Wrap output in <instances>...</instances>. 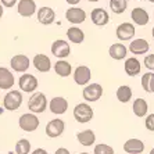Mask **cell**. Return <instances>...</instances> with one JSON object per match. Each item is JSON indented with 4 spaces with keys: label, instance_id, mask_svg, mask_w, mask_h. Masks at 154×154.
<instances>
[{
    "label": "cell",
    "instance_id": "obj_9",
    "mask_svg": "<svg viewBox=\"0 0 154 154\" xmlns=\"http://www.w3.org/2000/svg\"><path fill=\"white\" fill-rule=\"evenodd\" d=\"M90 79H92V72H90L89 67H86V65L76 67V69L74 71V81H75L76 85L86 86L90 82Z\"/></svg>",
    "mask_w": 154,
    "mask_h": 154
},
{
    "label": "cell",
    "instance_id": "obj_11",
    "mask_svg": "<svg viewBox=\"0 0 154 154\" xmlns=\"http://www.w3.org/2000/svg\"><path fill=\"white\" fill-rule=\"evenodd\" d=\"M65 18H67V21L74 24V25H78V24H82L85 22L86 20V13L85 10L79 7H75V6H72L71 8L65 11Z\"/></svg>",
    "mask_w": 154,
    "mask_h": 154
},
{
    "label": "cell",
    "instance_id": "obj_19",
    "mask_svg": "<svg viewBox=\"0 0 154 154\" xmlns=\"http://www.w3.org/2000/svg\"><path fill=\"white\" fill-rule=\"evenodd\" d=\"M150 49V45L149 42L144 39H135L131 42L129 45V51L135 56H142V54H146Z\"/></svg>",
    "mask_w": 154,
    "mask_h": 154
},
{
    "label": "cell",
    "instance_id": "obj_42",
    "mask_svg": "<svg viewBox=\"0 0 154 154\" xmlns=\"http://www.w3.org/2000/svg\"><path fill=\"white\" fill-rule=\"evenodd\" d=\"M151 35H153V39H154V26H153V32H151Z\"/></svg>",
    "mask_w": 154,
    "mask_h": 154
},
{
    "label": "cell",
    "instance_id": "obj_10",
    "mask_svg": "<svg viewBox=\"0 0 154 154\" xmlns=\"http://www.w3.org/2000/svg\"><path fill=\"white\" fill-rule=\"evenodd\" d=\"M10 65L15 72L25 74V71H28L29 65H31V61H29V58L26 57L25 54H17V56H14L11 58Z\"/></svg>",
    "mask_w": 154,
    "mask_h": 154
},
{
    "label": "cell",
    "instance_id": "obj_23",
    "mask_svg": "<svg viewBox=\"0 0 154 154\" xmlns=\"http://www.w3.org/2000/svg\"><path fill=\"white\" fill-rule=\"evenodd\" d=\"M126 53H128V49H126V46L122 45V43H114V45H111L110 49H108L110 57L117 61L124 60V58L126 57Z\"/></svg>",
    "mask_w": 154,
    "mask_h": 154
},
{
    "label": "cell",
    "instance_id": "obj_18",
    "mask_svg": "<svg viewBox=\"0 0 154 154\" xmlns=\"http://www.w3.org/2000/svg\"><path fill=\"white\" fill-rule=\"evenodd\" d=\"M32 63L33 67L39 72H49L51 69V60L46 54H36Z\"/></svg>",
    "mask_w": 154,
    "mask_h": 154
},
{
    "label": "cell",
    "instance_id": "obj_31",
    "mask_svg": "<svg viewBox=\"0 0 154 154\" xmlns=\"http://www.w3.org/2000/svg\"><path fill=\"white\" fill-rule=\"evenodd\" d=\"M15 153L17 154H29L31 153V142L28 139H20L15 143Z\"/></svg>",
    "mask_w": 154,
    "mask_h": 154
},
{
    "label": "cell",
    "instance_id": "obj_43",
    "mask_svg": "<svg viewBox=\"0 0 154 154\" xmlns=\"http://www.w3.org/2000/svg\"><path fill=\"white\" fill-rule=\"evenodd\" d=\"M79 154H90V153H86V151H83V153H79Z\"/></svg>",
    "mask_w": 154,
    "mask_h": 154
},
{
    "label": "cell",
    "instance_id": "obj_41",
    "mask_svg": "<svg viewBox=\"0 0 154 154\" xmlns=\"http://www.w3.org/2000/svg\"><path fill=\"white\" fill-rule=\"evenodd\" d=\"M88 2H92V3H94V2H99V0H88Z\"/></svg>",
    "mask_w": 154,
    "mask_h": 154
},
{
    "label": "cell",
    "instance_id": "obj_35",
    "mask_svg": "<svg viewBox=\"0 0 154 154\" xmlns=\"http://www.w3.org/2000/svg\"><path fill=\"white\" fill-rule=\"evenodd\" d=\"M0 3H2V6H3V7L11 8V7H14L15 4L18 3V0H0Z\"/></svg>",
    "mask_w": 154,
    "mask_h": 154
},
{
    "label": "cell",
    "instance_id": "obj_38",
    "mask_svg": "<svg viewBox=\"0 0 154 154\" xmlns=\"http://www.w3.org/2000/svg\"><path fill=\"white\" fill-rule=\"evenodd\" d=\"M65 2H67L68 4H71V6H76V4H78L81 0H65Z\"/></svg>",
    "mask_w": 154,
    "mask_h": 154
},
{
    "label": "cell",
    "instance_id": "obj_24",
    "mask_svg": "<svg viewBox=\"0 0 154 154\" xmlns=\"http://www.w3.org/2000/svg\"><path fill=\"white\" fill-rule=\"evenodd\" d=\"M76 139H78V142L82 144V146L88 147V146L94 144V142H96V135H94V132L92 129H85L82 132L76 133Z\"/></svg>",
    "mask_w": 154,
    "mask_h": 154
},
{
    "label": "cell",
    "instance_id": "obj_40",
    "mask_svg": "<svg viewBox=\"0 0 154 154\" xmlns=\"http://www.w3.org/2000/svg\"><path fill=\"white\" fill-rule=\"evenodd\" d=\"M149 154H154V149H151V150H150V153H149Z\"/></svg>",
    "mask_w": 154,
    "mask_h": 154
},
{
    "label": "cell",
    "instance_id": "obj_22",
    "mask_svg": "<svg viewBox=\"0 0 154 154\" xmlns=\"http://www.w3.org/2000/svg\"><path fill=\"white\" fill-rule=\"evenodd\" d=\"M124 68H125V72L128 76H136L140 74L142 67H140V61L136 57H129L125 60Z\"/></svg>",
    "mask_w": 154,
    "mask_h": 154
},
{
    "label": "cell",
    "instance_id": "obj_36",
    "mask_svg": "<svg viewBox=\"0 0 154 154\" xmlns=\"http://www.w3.org/2000/svg\"><path fill=\"white\" fill-rule=\"evenodd\" d=\"M54 154H71V153L68 151V149H65V147H60V149L56 150V153Z\"/></svg>",
    "mask_w": 154,
    "mask_h": 154
},
{
    "label": "cell",
    "instance_id": "obj_7",
    "mask_svg": "<svg viewBox=\"0 0 154 154\" xmlns=\"http://www.w3.org/2000/svg\"><path fill=\"white\" fill-rule=\"evenodd\" d=\"M69 53H71V46L68 45V42L64 39H57L54 40L53 45H51V54L56 56L57 58H65L68 57Z\"/></svg>",
    "mask_w": 154,
    "mask_h": 154
},
{
    "label": "cell",
    "instance_id": "obj_33",
    "mask_svg": "<svg viewBox=\"0 0 154 154\" xmlns=\"http://www.w3.org/2000/svg\"><path fill=\"white\" fill-rule=\"evenodd\" d=\"M144 125H146L147 131L154 132V114H149V115H147L146 121H144Z\"/></svg>",
    "mask_w": 154,
    "mask_h": 154
},
{
    "label": "cell",
    "instance_id": "obj_28",
    "mask_svg": "<svg viewBox=\"0 0 154 154\" xmlns=\"http://www.w3.org/2000/svg\"><path fill=\"white\" fill-rule=\"evenodd\" d=\"M142 88L147 93H154V72H147L142 76Z\"/></svg>",
    "mask_w": 154,
    "mask_h": 154
},
{
    "label": "cell",
    "instance_id": "obj_15",
    "mask_svg": "<svg viewBox=\"0 0 154 154\" xmlns=\"http://www.w3.org/2000/svg\"><path fill=\"white\" fill-rule=\"evenodd\" d=\"M17 10L21 17H32L36 11L35 0H20L17 3Z\"/></svg>",
    "mask_w": 154,
    "mask_h": 154
},
{
    "label": "cell",
    "instance_id": "obj_37",
    "mask_svg": "<svg viewBox=\"0 0 154 154\" xmlns=\"http://www.w3.org/2000/svg\"><path fill=\"white\" fill-rule=\"evenodd\" d=\"M29 154H49V153H47L45 149H35V150L31 151Z\"/></svg>",
    "mask_w": 154,
    "mask_h": 154
},
{
    "label": "cell",
    "instance_id": "obj_12",
    "mask_svg": "<svg viewBox=\"0 0 154 154\" xmlns=\"http://www.w3.org/2000/svg\"><path fill=\"white\" fill-rule=\"evenodd\" d=\"M115 33H117V38L122 42L125 40H131L135 36V25L131 24V22H122L117 26L115 29Z\"/></svg>",
    "mask_w": 154,
    "mask_h": 154
},
{
    "label": "cell",
    "instance_id": "obj_16",
    "mask_svg": "<svg viewBox=\"0 0 154 154\" xmlns=\"http://www.w3.org/2000/svg\"><path fill=\"white\" fill-rule=\"evenodd\" d=\"M54 20H56V13L51 7H47V6H43L38 10V21L43 25H50L53 24Z\"/></svg>",
    "mask_w": 154,
    "mask_h": 154
},
{
    "label": "cell",
    "instance_id": "obj_29",
    "mask_svg": "<svg viewBox=\"0 0 154 154\" xmlns=\"http://www.w3.org/2000/svg\"><path fill=\"white\" fill-rule=\"evenodd\" d=\"M117 99L121 103H128L132 99V89L128 85H122L117 89Z\"/></svg>",
    "mask_w": 154,
    "mask_h": 154
},
{
    "label": "cell",
    "instance_id": "obj_3",
    "mask_svg": "<svg viewBox=\"0 0 154 154\" xmlns=\"http://www.w3.org/2000/svg\"><path fill=\"white\" fill-rule=\"evenodd\" d=\"M93 108L90 107L88 103H79L75 106L74 108V118H75L76 122L79 124H86L89 122L90 119L93 118Z\"/></svg>",
    "mask_w": 154,
    "mask_h": 154
},
{
    "label": "cell",
    "instance_id": "obj_20",
    "mask_svg": "<svg viewBox=\"0 0 154 154\" xmlns=\"http://www.w3.org/2000/svg\"><path fill=\"white\" fill-rule=\"evenodd\" d=\"M124 150L128 154H140L144 151V143L140 139H128L124 144Z\"/></svg>",
    "mask_w": 154,
    "mask_h": 154
},
{
    "label": "cell",
    "instance_id": "obj_21",
    "mask_svg": "<svg viewBox=\"0 0 154 154\" xmlns=\"http://www.w3.org/2000/svg\"><path fill=\"white\" fill-rule=\"evenodd\" d=\"M131 18H132V21L136 24V25H147L149 24V20H150V17H149V13H147L144 8L142 7H135L132 10V13H131Z\"/></svg>",
    "mask_w": 154,
    "mask_h": 154
},
{
    "label": "cell",
    "instance_id": "obj_2",
    "mask_svg": "<svg viewBox=\"0 0 154 154\" xmlns=\"http://www.w3.org/2000/svg\"><path fill=\"white\" fill-rule=\"evenodd\" d=\"M22 104V93L21 90H10L3 99V107L7 111H15Z\"/></svg>",
    "mask_w": 154,
    "mask_h": 154
},
{
    "label": "cell",
    "instance_id": "obj_25",
    "mask_svg": "<svg viewBox=\"0 0 154 154\" xmlns=\"http://www.w3.org/2000/svg\"><path fill=\"white\" fill-rule=\"evenodd\" d=\"M54 71L61 78H67V76H69L72 74V65L65 60H58L54 64Z\"/></svg>",
    "mask_w": 154,
    "mask_h": 154
},
{
    "label": "cell",
    "instance_id": "obj_39",
    "mask_svg": "<svg viewBox=\"0 0 154 154\" xmlns=\"http://www.w3.org/2000/svg\"><path fill=\"white\" fill-rule=\"evenodd\" d=\"M3 13H4V11H3V6H2V3H0V18L3 17Z\"/></svg>",
    "mask_w": 154,
    "mask_h": 154
},
{
    "label": "cell",
    "instance_id": "obj_8",
    "mask_svg": "<svg viewBox=\"0 0 154 154\" xmlns=\"http://www.w3.org/2000/svg\"><path fill=\"white\" fill-rule=\"evenodd\" d=\"M64 129H65L64 121L60 118H54L46 125V135L49 137H51V139H54V137L61 136L64 133Z\"/></svg>",
    "mask_w": 154,
    "mask_h": 154
},
{
    "label": "cell",
    "instance_id": "obj_5",
    "mask_svg": "<svg viewBox=\"0 0 154 154\" xmlns=\"http://www.w3.org/2000/svg\"><path fill=\"white\" fill-rule=\"evenodd\" d=\"M38 78L32 74H22L18 79V86H20V89L24 92V93H32L38 89Z\"/></svg>",
    "mask_w": 154,
    "mask_h": 154
},
{
    "label": "cell",
    "instance_id": "obj_14",
    "mask_svg": "<svg viewBox=\"0 0 154 154\" xmlns=\"http://www.w3.org/2000/svg\"><path fill=\"white\" fill-rule=\"evenodd\" d=\"M49 108H50V111L53 114L61 115L68 110V101H67V99H64L61 96L53 97L50 100V103H49Z\"/></svg>",
    "mask_w": 154,
    "mask_h": 154
},
{
    "label": "cell",
    "instance_id": "obj_6",
    "mask_svg": "<svg viewBox=\"0 0 154 154\" xmlns=\"http://www.w3.org/2000/svg\"><path fill=\"white\" fill-rule=\"evenodd\" d=\"M82 96L86 101L89 103H93V101H97L103 96V88L99 83H88V85L83 88L82 90Z\"/></svg>",
    "mask_w": 154,
    "mask_h": 154
},
{
    "label": "cell",
    "instance_id": "obj_17",
    "mask_svg": "<svg viewBox=\"0 0 154 154\" xmlns=\"http://www.w3.org/2000/svg\"><path fill=\"white\" fill-rule=\"evenodd\" d=\"M14 86V75L6 67H0V89L8 90Z\"/></svg>",
    "mask_w": 154,
    "mask_h": 154
},
{
    "label": "cell",
    "instance_id": "obj_44",
    "mask_svg": "<svg viewBox=\"0 0 154 154\" xmlns=\"http://www.w3.org/2000/svg\"><path fill=\"white\" fill-rule=\"evenodd\" d=\"M149 2H151V3H154V0H149Z\"/></svg>",
    "mask_w": 154,
    "mask_h": 154
},
{
    "label": "cell",
    "instance_id": "obj_34",
    "mask_svg": "<svg viewBox=\"0 0 154 154\" xmlns=\"http://www.w3.org/2000/svg\"><path fill=\"white\" fill-rule=\"evenodd\" d=\"M144 65H146L147 69L154 71V54H149L144 57Z\"/></svg>",
    "mask_w": 154,
    "mask_h": 154
},
{
    "label": "cell",
    "instance_id": "obj_1",
    "mask_svg": "<svg viewBox=\"0 0 154 154\" xmlns=\"http://www.w3.org/2000/svg\"><path fill=\"white\" fill-rule=\"evenodd\" d=\"M47 107V100L46 96L42 93V92H35V93L31 94L28 100V108L29 111H32L33 114H40L46 110Z\"/></svg>",
    "mask_w": 154,
    "mask_h": 154
},
{
    "label": "cell",
    "instance_id": "obj_32",
    "mask_svg": "<svg viewBox=\"0 0 154 154\" xmlns=\"http://www.w3.org/2000/svg\"><path fill=\"white\" fill-rule=\"evenodd\" d=\"M93 154H114V149H112L110 144L106 143H100L94 146Z\"/></svg>",
    "mask_w": 154,
    "mask_h": 154
},
{
    "label": "cell",
    "instance_id": "obj_27",
    "mask_svg": "<svg viewBox=\"0 0 154 154\" xmlns=\"http://www.w3.org/2000/svg\"><path fill=\"white\" fill-rule=\"evenodd\" d=\"M132 108H133V114L136 115V117H139V118H142L149 111V104H147V101L144 99L139 97V99H136V100L133 101Z\"/></svg>",
    "mask_w": 154,
    "mask_h": 154
},
{
    "label": "cell",
    "instance_id": "obj_13",
    "mask_svg": "<svg viewBox=\"0 0 154 154\" xmlns=\"http://www.w3.org/2000/svg\"><path fill=\"white\" fill-rule=\"evenodd\" d=\"M90 20H92V22H93L94 25L104 26V25H107L108 21H110V15H108V13L104 8L96 7L90 13Z\"/></svg>",
    "mask_w": 154,
    "mask_h": 154
},
{
    "label": "cell",
    "instance_id": "obj_4",
    "mask_svg": "<svg viewBox=\"0 0 154 154\" xmlns=\"http://www.w3.org/2000/svg\"><path fill=\"white\" fill-rule=\"evenodd\" d=\"M18 125L24 132H33L39 126V118L33 112H26V114H22L20 117Z\"/></svg>",
    "mask_w": 154,
    "mask_h": 154
},
{
    "label": "cell",
    "instance_id": "obj_30",
    "mask_svg": "<svg viewBox=\"0 0 154 154\" xmlns=\"http://www.w3.org/2000/svg\"><path fill=\"white\" fill-rule=\"evenodd\" d=\"M128 7V0H110V8L115 14H122Z\"/></svg>",
    "mask_w": 154,
    "mask_h": 154
},
{
    "label": "cell",
    "instance_id": "obj_26",
    "mask_svg": "<svg viewBox=\"0 0 154 154\" xmlns=\"http://www.w3.org/2000/svg\"><path fill=\"white\" fill-rule=\"evenodd\" d=\"M67 36H68L69 42L75 43V45H81L85 40V33L78 26H71V28L67 29Z\"/></svg>",
    "mask_w": 154,
    "mask_h": 154
}]
</instances>
